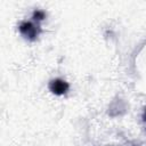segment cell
Instances as JSON below:
<instances>
[{
	"instance_id": "cell-1",
	"label": "cell",
	"mask_w": 146,
	"mask_h": 146,
	"mask_svg": "<svg viewBox=\"0 0 146 146\" xmlns=\"http://www.w3.org/2000/svg\"><path fill=\"white\" fill-rule=\"evenodd\" d=\"M19 32L22 33V35H24L26 39L33 41L38 38V35L40 34L41 32V29H40V23L38 22H23L19 27H18Z\"/></svg>"
},
{
	"instance_id": "cell-2",
	"label": "cell",
	"mask_w": 146,
	"mask_h": 146,
	"mask_svg": "<svg viewBox=\"0 0 146 146\" xmlns=\"http://www.w3.org/2000/svg\"><path fill=\"white\" fill-rule=\"evenodd\" d=\"M48 87H49V90L52 94H55L57 96H62V95H64L68 90L70 84L66 81L62 80V79H55V80H51L49 82Z\"/></svg>"
},
{
	"instance_id": "cell-3",
	"label": "cell",
	"mask_w": 146,
	"mask_h": 146,
	"mask_svg": "<svg viewBox=\"0 0 146 146\" xmlns=\"http://www.w3.org/2000/svg\"><path fill=\"white\" fill-rule=\"evenodd\" d=\"M32 18H33V21H34V22L40 23L41 21H43V19L46 18V13H44V11H42V10H35V11L33 13Z\"/></svg>"
},
{
	"instance_id": "cell-4",
	"label": "cell",
	"mask_w": 146,
	"mask_h": 146,
	"mask_svg": "<svg viewBox=\"0 0 146 146\" xmlns=\"http://www.w3.org/2000/svg\"><path fill=\"white\" fill-rule=\"evenodd\" d=\"M144 120H145V122H146V108H145V112H144Z\"/></svg>"
}]
</instances>
